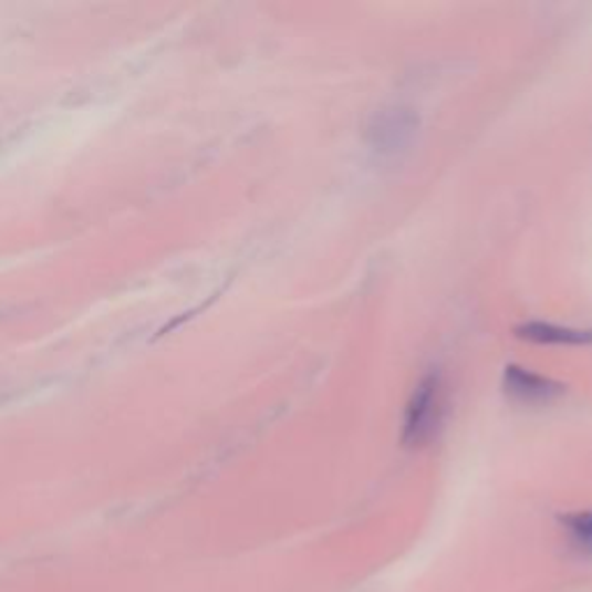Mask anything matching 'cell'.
Returning a JSON list of instances; mask_svg holds the SVG:
<instances>
[{
	"instance_id": "cell-1",
	"label": "cell",
	"mask_w": 592,
	"mask_h": 592,
	"mask_svg": "<svg viewBox=\"0 0 592 592\" xmlns=\"http://www.w3.org/2000/svg\"><path fill=\"white\" fill-rule=\"evenodd\" d=\"M445 419V384L440 373H426L412 390L403 415V445L424 447L440 430Z\"/></svg>"
},
{
	"instance_id": "cell-2",
	"label": "cell",
	"mask_w": 592,
	"mask_h": 592,
	"mask_svg": "<svg viewBox=\"0 0 592 592\" xmlns=\"http://www.w3.org/2000/svg\"><path fill=\"white\" fill-rule=\"evenodd\" d=\"M417 116L394 107L375 116V123L371 125V144L380 153H398L409 146L412 137L417 133Z\"/></svg>"
},
{
	"instance_id": "cell-3",
	"label": "cell",
	"mask_w": 592,
	"mask_h": 592,
	"mask_svg": "<svg viewBox=\"0 0 592 592\" xmlns=\"http://www.w3.org/2000/svg\"><path fill=\"white\" fill-rule=\"evenodd\" d=\"M505 390L511 398H517L521 403L534 405V403H551L562 387L553 380L537 375L528 368L521 366H507L505 368Z\"/></svg>"
},
{
	"instance_id": "cell-4",
	"label": "cell",
	"mask_w": 592,
	"mask_h": 592,
	"mask_svg": "<svg viewBox=\"0 0 592 592\" xmlns=\"http://www.w3.org/2000/svg\"><path fill=\"white\" fill-rule=\"evenodd\" d=\"M517 336L537 345H590L592 331L572 329L553 322H526L517 329Z\"/></svg>"
},
{
	"instance_id": "cell-5",
	"label": "cell",
	"mask_w": 592,
	"mask_h": 592,
	"mask_svg": "<svg viewBox=\"0 0 592 592\" xmlns=\"http://www.w3.org/2000/svg\"><path fill=\"white\" fill-rule=\"evenodd\" d=\"M564 530H568V539L574 551L581 555L592 553V511H581L564 521Z\"/></svg>"
}]
</instances>
